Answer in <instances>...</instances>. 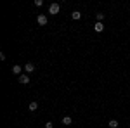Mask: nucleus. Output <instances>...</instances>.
Wrapping results in <instances>:
<instances>
[{"instance_id":"nucleus-5","label":"nucleus","mask_w":130,"mask_h":128,"mask_svg":"<svg viewBox=\"0 0 130 128\" xmlns=\"http://www.w3.org/2000/svg\"><path fill=\"white\" fill-rule=\"evenodd\" d=\"M24 71H26V73H33V71H35V64H33V62H28V64L24 66Z\"/></svg>"},{"instance_id":"nucleus-11","label":"nucleus","mask_w":130,"mask_h":128,"mask_svg":"<svg viewBox=\"0 0 130 128\" xmlns=\"http://www.w3.org/2000/svg\"><path fill=\"white\" fill-rule=\"evenodd\" d=\"M38 109V102H31L30 104V111H37Z\"/></svg>"},{"instance_id":"nucleus-13","label":"nucleus","mask_w":130,"mask_h":128,"mask_svg":"<svg viewBox=\"0 0 130 128\" xmlns=\"http://www.w3.org/2000/svg\"><path fill=\"white\" fill-rule=\"evenodd\" d=\"M52 126H54V125H52V121H47V123H45V126H43V128H52Z\"/></svg>"},{"instance_id":"nucleus-12","label":"nucleus","mask_w":130,"mask_h":128,"mask_svg":"<svg viewBox=\"0 0 130 128\" xmlns=\"http://www.w3.org/2000/svg\"><path fill=\"white\" fill-rule=\"evenodd\" d=\"M33 4H35V5H37V7H42V5H43V0H35V2H33Z\"/></svg>"},{"instance_id":"nucleus-7","label":"nucleus","mask_w":130,"mask_h":128,"mask_svg":"<svg viewBox=\"0 0 130 128\" xmlns=\"http://www.w3.org/2000/svg\"><path fill=\"white\" fill-rule=\"evenodd\" d=\"M71 17H73L75 21H76V19H80V17H82L80 10H73V12H71Z\"/></svg>"},{"instance_id":"nucleus-1","label":"nucleus","mask_w":130,"mask_h":128,"mask_svg":"<svg viewBox=\"0 0 130 128\" xmlns=\"http://www.w3.org/2000/svg\"><path fill=\"white\" fill-rule=\"evenodd\" d=\"M59 4H50L49 5V14H52V16H56L57 12H59Z\"/></svg>"},{"instance_id":"nucleus-10","label":"nucleus","mask_w":130,"mask_h":128,"mask_svg":"<svg viewBox=\"0 0 130 128\" xmlns=\"http://www.w3.org/2000/svg\"><path fill=\"white\" fill-rule=\"evenodd\" d=\"M95 17H97V23H102V19H104V14H102V12H97V14H95Z\"/></svg>"},{"instance_id":"nucleus-6","label":"nucleus","mask_w":130,"mask_h":128,"mask_svg":"<svg viewBox=\"0 0 130 128\" xmlns=\"http://www.w3.org/2000/svg\"><path fill=\"white\" fill-rule=\"evenodd\" d=\"M21 71H23V68H21L19 64H16V66L12 68V73H14V75H19V76H21Z\"/></svg>"},{"instance_id":"nucleus-14","label":"nucleus","mask_w":130,"mask_h":128,"mask_svg":"<svg viewBox=\"0 0 130 128\" xmlns=\"http://www.w3.org/2000/svg\"><path fill=\"white\" fill-rule=\"evenodd\" d=\"M128 128H130V125H128Z\"/></svg>"},{"instance_id":"nucleus-4","label":"nucleus","mask_w":130,"mask_h":128,"mask_svg":"<svg viewBox=\"0 0 130 128\" xmlns=\"http://www.w3.org/2000/svg\"><path fill=\"white\" fill-rule=\"evenodd\" d=\"M94 31H97V33L104 31V24H102V23H95V24H94Z\"/></svg>"},{"instance_id":"nucleus-8","label":"nucleus","mask_w":130,"mask_h":128,"mask_svg":"<svg viewBox=\"0 0 130 128\" xmlns=\"http://www.w3.org/2000/svg\"><path fill=\"white\" fill-rule=\"evenodd\" d=\"M71 123H73L71 116H64V118H62V125H71Z\"/></svg>"},{"instance_id":"nucleus-9","label":"nucleus","mask_w":130,"mask_h":128,"mask_svg":"<svg viewBox=\"0 0 130 128\" xmlns=\"http://www.w3.org/2000/svg\"><path fill=\"white\" fill-rule=\"evenodd\" d=\"M108 126L109 128H118V121H116V119H111L109 123H108Z\"/></svg>"},{"instance_id":"nucleus-3","label":"nucleus","mask_w":130,"mask_h":128,"mask_svg":"<svg viewBox=\"0 0 130 128\" xmlns=\"http://www.w3.org/2000/svg\"><path fill=\"white\" fill-rule=\"evenodd\" d=\"M19 83L28 85V83H30V76H28V75H21V76H19Z\"/></svg>"},{"instance_id":"nucleus-2","label":"nucleus","mask_w":130,"mask_h":128,"mask_svg":"<svg viewBox=\"0 0 130 128\" xmlns=\"http://www.w3.org/2000/svg\"><path fill=\"white\" fill-rule=\"evenodd\" d=\"M37 23H38L40 26H45V24H47V16H45V14H38V16H37Z\"/></svg>"}]
</instances>
